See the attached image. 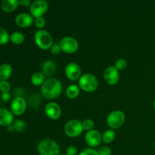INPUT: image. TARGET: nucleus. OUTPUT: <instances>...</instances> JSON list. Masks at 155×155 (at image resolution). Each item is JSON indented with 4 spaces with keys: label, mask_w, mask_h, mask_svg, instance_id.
<instances>
[{
    "label": "nucleus",
    "mask_w": 155,
    "mask_h": 155,
    "mask_svg": "<svg viewBox=\"0 0 155 155\" xmlns=\"http://www.w3.org/2000/svg\"><path fill=\"white\" fill-rule=\"evenodd\" d=\"M62 92L61 83L54 78H48L41 86L42 96L48 100H53L60 96Z\"/></svg>",
    "instance_id": "1"
},
{
    "label": "nucleus",
    "mask_w": 155,
    "mask_h": 155,
    "mask_svg": "<svg viewBox=\"0 0 155 155\" xmlns=\"http://www.w3.org/2000/svg\"><path fill=\"white\" fill-rule=\"evenodd\" d=\"M78 86L80 89L86 92H95L98 86V79L92 74H84L79 79Z\"/></svg>",
    "instance_id": "2"
},
{
    "label": "nucleus",
    "mask_w": 155,
    "mask_h": 155,
    "mask_svg": "<svg viewBox=\"0 0 155 155\" xmlns=\"http://www.w3.org/2000/svg\"><path fill=\"white\" fill-rule=\"evenodd\" d=\"M37 150L39 155H60V146L55 141L50 139L41 141Z\"/></svg>",
    "instance_id": "3"
},
{
    "label": "nucleus",
    "mask_w": 155,
    "mask_h": 155,
    "mask_svg": "<svg viewBox=\"0 0 155 155\" xmlns=\"http://www.w3.org/2000/svg\"><path fill=\"white\" fill-rule=\"evenodd\" d=\"M34 41L36 45L42 50L50 49L54 44L51 35L45 30H39L35 33Z\"/></svg>",
    "instance_id": "4"
},
{
    "label": "nucleus",
    "mask_w": 155,
    "mask_h": 155,
    "mask_svg": "<svg viewBox=\"0 0 155 155\" xmlns=\"http://www.w3.org/2000/svg\"><path fill=\"white\" fill-rule=\"evenodd\" d=\"M126 120L125 114L121 110H114L107 117L106 122L111 130H117L124 124Z\"/></svg>",
    "instance_id": "5"
},
{
    "label": "nucleus",
    "mask_w": 155,
    "mask_h": 155,
    "mask_svg": "<svg viewBox=\"0 0 155 155\" xmlns=\"http://www.w3.org/2000/svg\"><path fill=\"white\" fill-rule=\"evenodd\" d=\"M83 131L82 122L78 120H71L64 126V133L68 137H77L82 134Z\"/></svg>",
    "instance_id": "6"
},
{
    "label": "nucleus",
    "mask_w": 155,
    "mask_h": 155,
    "mask_svg": "<svg viewBox=\"0 0 155 155\" xmlns=\"http://www.w3.org/2000/svg\"><path fill=\"white\" fill-rule=\"evenodd\" d=\"M59 45L61 51L67 54L75 53L79 48L78 41L72 36H65L62 38L59 42Z\"/></svg>",
    "instance_id": "7"
},
{
    "label": "nucleus",
    "mask_w": 155,
    "mask_h": 155,
    "mask_svg": "<svg viewBox=\"0 0 155 155\" xmlns=\"http://www.w3.org/2000/svg\"><path fill=\"white\" fill-rule=\"evenodd\" d=\"M48 8V4L45 0H36L33 2L30 6V15L33 18L42 17Z\"/></svg>",
    "instance_id": "8"
},
{
    "label": "nucleus",
    "mask_w": 155,
    "mask_h": 155,
    "mask_svg": "<svg viewBox=\"0 0 155 155\" xmlns=\"http://www.w3.org/2000/svg\"><path fill=\"white\" fill-rule=\"evenodd\" d=\"M27 104L23 97H16L11 103V111L16 116H21L27 110Z\"/></svg>",
    "instance_id": "9"
},
{
    "label": "nucleus",
    "mask_w": 155,
    "mask_h": 155,
    "mask_svg": "<svg viewBox=\"0 0 155 155\" xmlns=\"http://www.w3.org/2000/svg\"><path fill=\"white\" fill-rule=\"evenodd\" d=\"M102 141V135L99 131L92 130L87 132L85 135V142L89 146V148H96L101 144Z\"/></svg>",
    "instance_id": "10"
},
{
    "label": "nucleus",
    "mask_w": 155,
    "mask_h": 155,
    "mask_svg": "<svg viewBox=\"0 0 155 155\" xmlns=\"http://www.w3.org/2000/svg\"><path fill=\"white\" fill-rule=\"evenodd\" d=\"M64 73L66 77L70 80H79V79L81 77V68L80 65L74 62H71L68 64H67L66 68L64 69Z\"/></svg>",
    "instance_id": "11"
},
{
    "label": "nucleus",
    "mask_w": 155,
    "mask_h": 155,
    "mask_svg": "<svg viewBox=\"0 0 155 155\" xmlns=\"http://www.w3.org/2000/svg\"><path fill=\"white\" fill-rule=\"evenodd\" d=\"M104 79L107 84L114 86L119 81V71L116 69L114 66L107 67L104 71Z\"/></svg>",
    "instance_id": "12"
},
{
    "label": "nucleus",
    "mask_w": 155,
    "mask_h": 155,
    "mask_svg": "<svg viewBox=\"0 0 155 155\" xmlns=\"http://www.w3.org/2000/svg\"><path fill=\"white\" fill-rule=\"evenodd\" d=\"M45 113L48 118L58 120L61 115V107L55 102H49L45 105Z\"/></svg>",
    "instance_id": "13"
},
{
    "label": "nucleus",
    "mask_w": 155,
    "mask_h": 155,
    "mask_svg": "<svg viewBox=\"0 0 155 155\" xmlns=\"http://www.w3.org/2000/svg\"><path fill=\"white\" fill-rule=\"evenodd\" d=\"M15 24L22 28H27L34 24V18L28 13H21L15 18Z\"/></svg>",
    "instance_id": "14"
},
{
    "label": "nucleus",
    "mask_w": 155,
    "mask_h": 155,
    "mask_svg": "<svg viewBox=\"0 0 155 155\" xmlns=\"http://www.w3.org/2000/svg\"><path fill=\"white\" fill-rule=\"evenodd\" d=\"M13 122L14 116L12 111L4 107H0V126L8 127Z\"/></svg>",
    "instance_id": "15"
},
{
    "label": "nucleus",
    "mask_w": 155,
    "mask_h": 155,
    "mask_svg": "<svg viewBox=\"0 0 155 155\" xmlns=\"http://www.w3.org/2000/svg\"><path fill=\"white\" fill-rule=\"evenodd\" d=\"M56 70H57V68H56L55 63L51 60H47L42 64L41 72L44 74L45 77L51 78V77L55 74Z\"/></svg>",
    "instance_id": "16"
},
{
    "label": "nucleus",
    "mask_w": 155,
    "mask_h": 155,
    "mask_svg": "<svg viewBox=\"0 0 155 155\" xmlns=\"http://www.w3.org/2000/svg\"><path fill=\"white\" fill-rule=\"evenodd\" d=\"M19 5L18 0H2L1 2V7L6 13H11L16 10Z\"/></svg>",
    "instance_id": "17"
},
{
    "label": "nucleus",
    "mask_w": 155,
    "mask_h": 155,
    "mask_svg": "<svg viewBox=\"0 0 155 155\" xmlns=\"http://www.w3.org/2000/svg\"><path fill=\"white\" fill-rule=\"evenodd\" d=\"M12 74V68L8 64H3L0 66V81H6Z\"/></svg>",
    "instance_id": "18"
},
{
    "label": "nucleus",
    "mask_w": 155,
    "mask_h": 155,
    "mask_svg": "<svg viewBox=\"0 0 155 155\" xmlns=\"http://www.w3.org/2000/svg\"><path fill=\"white\" fill-rule=\"evenodd\" d=\"M80 92V89L79 86L76 84L70 85L66 89V95L70 99H75L79 96Z\"/></svg>",
    "instance_id": "19"
},
{
    "label": "nucleus",
    "mask_w": 155,
    "mask_h": 155,
    "mask_svg": "<svg viewBox=\"0 0 155 155\" xmlns=\"http://www.w3.org/2000/svg\"><path fill=\"white\" fill-rule=\"evenodd\" d=\"M31 83L35 86H42L45 81V77L42 72H36L31 76Z\"/></svg>",
    "instance_id": "20"
},
{
    "label": "nucleus",
    "mask_w": 155,
    "mask_h": 155,
    "mask_svg": "<svg viewBox=\"0 0 155 155\" xmlns=\"http://www.w3.org/2000/svg\"><path fill=\"white\" fill-rule=\"evenodd\" d=\"M10 40L15 45L22 44L24 41V35L21 32H15L10 35Z\"/></svg>",
    "instance_id": "21"
},
{
    "label": "nucleus",
    "mask_w": 155,
    "mask_h": 155,
    "mask_svg": "<svg viewBox=\"0 0 155 155\" xmlns=\"http://www.w3.org/2000/svg\"><path fill=\"white\" fill-rule=\"evenodd\" d=\"M115 139V133L114 130H107L102 134V141L106 144L111 143Z\"/></svg>",
    "instance_id": "22"
},
{
    "label": "nucleus",
    "mask_w": 155,
    "mask_h": 155,
    "mask_svg": "<svg viewBox=\"0 0 155 155\" xmlns=\"http://www.w3.org/2000/svg\"><path fill=\"white\" fill-rule=\"evenodd\" d=\"M12 125H13L15 130H16L18 133H23L25 131L26 128H27V124L22 120H16L14 121Z\"/></svg>",
    "instance_id": "23"
},
{
    "label": "nucleus",
    "mask_w": 155,
    "mask_h": 155,
    "mask_svg": "<svg viewBox=\"0 0 155 155\" xmlns=\"http://www.w3.org/2000/svg\"><path fill=\"white\" fill-rule=\"evenodd\" d=\"M10 40V35L5 29L0 27V45H5Z\"/></svg>",
    "instance_id": "24"
},
{
    "label": "nucleus",
    "mask_w": 155,
    "mask_h": 155,
    "mask_svg": "<svg viewBox=\"0 0 155 155\" xmlns=\"http://www.w3.org/2000/svg\"><path fill=\"white\" fill-rule=\"evenodd\" d=\"M82 127H83V130L89 132L91 130H94V127H95V123L91 119H86L82 122Z\"/></svg>",
    "instance_id": "25"
},
{
    "label": "nucleus",
    "mask_w": 155,
    "mask_h": 155,
    "mask_svg": "<svg viewBox=\"0 0 155 155\" xmlns=\"http://www.w3.org/2000/svg\"><path fill=\"white\" fill-rule=\"evenodd\" d=\"M114 67L116 68V69L118 71H123V70H124L125 68H127V61L124 58L118 59V60L116 61V63H115Z\"/></svg>",
    "instance_id": "26"
},
{
    "label": "nucleus",
    "mask_w": 155,
    "mask_h": 155,
    "mask_svg": "<svg viewBox=\"0 0 155 155\" xmlns=\"http://www.w3.org/2000/svg\"><path fill=\"white\" fill-rule=\"evenodd\" d=\"M11 89V85L7 81H0V91L2 93H8Z\"/></svg>",
    "instance_id": "27"
},
{
    "label": "nucleus",
    "mask_w": 155,
    "mask_h": 155,
    "mask_svg": "<svg viewBox=\"0 0 155 155\" xmlns=\"http://www.w3.org/2000/svg\"><path fill=\"white\" fill-rule=\"evenodd\" d=\"M34 24L36 25V27L42 30V28H43L45 25V20L42 17L36 18L34 19Z\"/></svg>",
    "instance_id": "28"
},
{
    "label": "nucleus",
    "mask_w": 155,
    "mask_h": 155,
    "mask_svg": "<svg viewBox=\"0 0 155 155\" xmlns=\"http://www.w3.org/2000/svg\"><path fill=\"white\" fill-rule=\"evenodd\" d=\"M79 155H98V151L95 150V148H88L83 149L81 152L79 154Z\"/></svg>",
    "instance_id": "29"
},
{
    "label": "nucleus",
    "mask_w": 155,
    "mask_h": 155,
    "mask_svg": "<svg viewBox=\"0 0 155 155\" xmlns=\"http://www.w3.org/2000/svg\"><path fill=\"white\" fill-rule=\"evenodd\" d=\"M98 155H111V149L107 146H101L98 150Z\"/></svg>",
    "instance_id": "30"
},
{
    "label": "nucleus",
    "mask_w": 155,
    "mask_h": 155,
    "mask_svg": "<svg viewBox=\"0 0 155 155\" xmlns=\"http://www.w3.org/2000/svg\"><path fill=\"white\" fill-rule=\"evenodd\" d=\"M50 50H51V53L52 54H54V55H57V54H58L59 53L61 52V47H60V45L58 43H54L52 45V46H51V48H50Z\"/></svg>",
    "instance_id": "31"
},
{
    "label": "nucleus",
    "mask_w": 155,
    "mask_h": 155,
    "mask_svg": "<svg viewBox=\"0 0 155 155\" xmlns=\"http://www.w3.org/2000/svg\"><path fill=\"white\" fill-rule=\"evenodd\" d=\"M77 154V148L75 145H70L66 149V155H76Z\"/></svg>",
    "instance_id": "32"
},
{
    "label": "nucleus",
    "mask_w": 155,
    "mask_h": 155,
    "mask_svg": "<svg viewBox=\"0 0 155 155\" xmlns=\"http://www.w3.org/2000/svg\"><path fill=\"white\" fill-rule=\"evenodd\" d=\"M31 2L30 0H21V1H19V5H21L23 7H27V6L31 5Z\"/></svg>",
    "instance_id": "33"
},
{
    "label": "nucleus",
    "mask_w": 155,
    "mask_h": 155,
    "mask_svg": "<svg viewBox=\"0 0 155 155\" xmlns=\"http://www.w3.org/2000/svg\"><path fill=\"white\" fill-rule=\"evenodd\" d=\"M2 99L4 101H8L9 99H10V94L8 92V93H2Z\"/></svg>",
    "instance_id": "34"
},
{
    "label": "nucleus",
    "mask_w": 155,
    "mask_h": 155,
    "mask_svg": "<svg viewBox=\"0 0 155 155\" xmlns=\"http://www.w3.org/2000/svg\"><path fill=\"white\" fill-rule=\"evenodd\" d=\"M6 129H7V130L8 132H13L14 130H15V129H14V127H13V125H12V124H11V125L6 127Z\"/></svg>",
    "instance_id": "35"
},
{
    "label": "nucleus",
    "mask_w": 155,
    "mask_h": 155,
    "mask_svg": "<svg viewBox=\"0 0 155 155\" xmlns=\"http://www.w3.org/2000/svg\"><path fill=\"white\" fill-rule=\"evenodd\" d=\"M154 109H155V100H154Z\"/></svg>",
    "instance_id": "36"
},
{
    "label": "nucleus",
    "mask_w": 155,
    "mask_h": 155,
    "mask_svg": "<svg viewBox=\"0 0 155 155\" xmlns=\"http://www.w3.org/2000/svg\"><path fill=\"white\" fill-rule=\"evenodd\" d=\"M154 148H155V142H154Z\"/></svg>",
    "instance_id": "37"
},
{
    "label": "nucleus",
    "mask_w": 155,
    "mask_h": 155,
    "mask_svg": "<svg viewBox=\"0 0 155 155\" xmlns=\"http://www.w3.org/2000/svg\"><path fill=\"white\" fill-rule=\"evenodd\" d=\"M60 155H66V154H60Z\"/></svg>",
    "instance_id": "38"
}]
</instances>
